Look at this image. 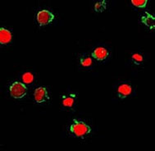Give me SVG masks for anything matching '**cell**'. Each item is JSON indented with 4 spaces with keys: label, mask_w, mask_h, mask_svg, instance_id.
<instances>
[{
    "label": "cell",
    "mask_w": 155,
    "mask_h": 151,
    "mask_svg": "<svg viewBox=\"0 0 155 151\" xmlns=\"http://www.w3.org/2000/svg\"><path fill=\"white\" fill-rule=\"evenodd\" d=\"M70 132L76 137H83L91 132V127L86 123L74 119L70 126Z\"/></svg>",
    "instance_id": "6da1fadb"
},
{
    "label": "cell",
    "mask_w": 155,
    "mask_h": 151,
    "mask_svg": "<svg viewBox=\"0 0 155 151\" xmlns=\"http://www.w3.org/2000/svg\"><path fill=\"white\" fill-rule=\"evenodd\" d=\"M12 97L14 99L24 98L27 94V88L21 82L15 81L10 86L9 88Z\"/></svg>",
    "instance_id": "7a4b0ae2"
},
{
    "label": "cell",
    "mask_w": 155,
    "mask_h": 151,
    "mask_svg": "<svg viewBox=\"0 0 155 151\" xmlns=\"http://www.w3.org/2000/svg\"><path fill=\"white\" fill-rule=\"evenodd\" d=\"M37 21L40 25H48L54 19V15L48 10H42L37 13Z\"/></svg>",
    "instance_id": "3957f363"
},
{
    "label": "cell",
    "mask_w": 155,
    "mask_h": 151,
    "mask_svg": "<svg viewBox=\"0 0 155 151\" xmlns=\"http://www.w3.org/2000/svg\"><path fill=\"white\" fill-rule=\"evenodd\" d=\"M35 100L38 104H42L46 101L48 100L49 96L47 89L45 87H39L36 90H35L34 93Z\"/></svg>",
    "instance_id": "277c9868"
},
{
    "label": "cell",
    "mask_w": 155,
    "mask_h": 151,
    "mask_svg": "<svg viewBox=\"0 0 155 151\" xmlns=\"http://www.w3.org/2000/svg\"><path fill=\"white\" fill-rule=\"evenodd\" d=\"M91 55H92V58L96 59L97 61H104L109 56V52L106 48L100 46V47L94 49Z\"/></svg>",
    "instance_id": "5b68a950"
},
{
    "label": "cell",
    "mask_w": 155,
    "mask_h": 151,
    "mask_svg": "<svg viewBox=\"0 0 155 151\" xmlns=\"http://www.w3.org/2000/svg\"><path fill=\"white\" fill-rule=\"evenodd\" d=\"M132 93V87L128 84H121L117 88V94L121 99L129 96Z\"/></svg>",
    "instance_id": "8992f818"
},
{
    "label": "cell",
    "mask_w": 155,
    "mask_h": 151,
    "mask_svg": "<svg viewBox=\"0 0 155 151\" xmlns=\"http://www.w3.org/2000/svg\"><path fill=\"white\" fill-rule=\"evenodd\" d=\"M141 22L144 23V25H147L149 28L154 29L155 26V18L148 12H145L142 17H141Z\"/></svg>",
    "instance_id": "52a82bcc"
},
{
    "label": "cell",
    "mask_w": 155,
    "mask_h": 151,
    "mask_svg": "<svg viewBox=\"0 0 155 151\" xmlns=\"http://www.w3.org/2000/svg\"><path fill=\"white\" fill-rule=\"evenodd\" d=\"M12 34L11 32L7 29L2 28L0 29V43L1 45H6L11 41Z\"/></svg>",
    "instance_id": "ba28073f"
},
{
    "label": "cell",
    "mask_w": 155,
    "mask_h": 151,
    "mask_svg": "<svg viewBox=\"0 0 155 151\" xmlns=\"http://www.w3.org/2000/svg\"><path fill=\"white\" fill-rule=\"evenodd\" d=\"M76 95L75 94H70L62 97V106L64 108H72L76 102Z\"/></svg>",
    "instance_id": "9c48e42d"
},
{
    "label": "cell",
    "mask_w": 155,
    "mask_h": 151,
    "mask_svg": "<svg viewBox=\"0 0 155 151\" xmlns=\"http://www.w3.org/2000/svg\"><path fill=\"white\" fill-rule=\"evenodd\" d=\"M22 81L25 84H31L34 81V75L31 72L24 73L22 76Z\"/></svg>",
    "instance_id": "30bf717a"
},
{
    "label": "cell",
    "mask_w": 155,
    "mask_h": 151,
    "mask_svg": "<svg viewBox=\"0 0 155 151\" xmlns=\"http://www.w3.org/2000/svg\"><path fill=\"white\" fill-rule=\"evenodd\" d=\"M81 64L85 67H89L93 64V60L90 57H82L81 58Z\"/></svg>",
    "instance_id": "8fae6325"
},
{
    "label": "cell",
    "mask_w": 155,
    "mask_h": 151,
    "mask_svg": "<svg viewBox=\"0 0 155 151\" xmlns=\"http://www.w3.org/2000/svg\"><path fill=\"white\" fill-rule=\"evenodd\" d=\"M106 9V2L105 1H99L95 3L94 5V10L96 12H104Z\"/></svg>",
    "instance_id": "7c38bea8"
},
{
    "label": "cell",
    "mask_w": 155,
    "mask_h": 151,
    "mask_svg": "<svg viewBox=\"0 0 155 151\" xmlns=\"http://www.w3.org/2000/svg\"><path fill=\"white\" fill-rule=\"evenodd\" d=\"M147 3H148L147 0H141V1H140V0H132L131 1V3L133 5L137 7V8H145L147 5Z\"/></svg>",
    "instance_id": "4fadbf2b"
},
{
    "label": "cell",
    "mask_w": 155,
    "mask_h": 151,
    "mask_svg": "<svg viewBox=\"0 0 155 151\" xmlns=\"http://www.w3.org/2000/svg\"><path fill=\"white\" fill-rule=\"evenodd\" d=\"M132 60L135 63H140L144 60V59H143V56L140 53H134L132 55Z\"/></svg>",
    "instance_id": "5bb4252c"
}]
</instances>
